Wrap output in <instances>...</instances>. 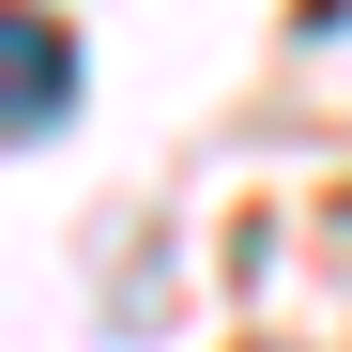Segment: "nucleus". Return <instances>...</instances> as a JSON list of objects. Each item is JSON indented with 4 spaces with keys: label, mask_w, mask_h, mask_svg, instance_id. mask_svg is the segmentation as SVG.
<instances>
[{
    "label": "nucleus",
    "mask_w": 352,
    "mask_h": 352,
    "mask_svg": "<svg viewBox=\"0 0 352 352\" xmlns=\"http://www.w3.org/2000/svg\"><path fill=\"white\" fill-rule=\"evenodd\" d=\"M62 107H77V46H62V16L0 0V138H46Z\"/></svg>",
    "instance_id": "nucleus-1"
}]
</instances>
